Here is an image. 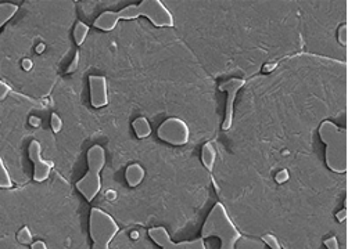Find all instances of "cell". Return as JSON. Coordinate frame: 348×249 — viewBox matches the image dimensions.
<instances>
[{
  "mask_svg": "<svg viewBox=\"0 0 348 249\" xmlns=\"http://www.w3.org/2000/svg\"><path fill=\"white\" fill-rule=\"evenodd\" d=\"M140 15L152 21L160 28H171L175 25L173 15L160 0H143L140 5L127 6L119 11H104L94 20V26L102 31H113L121 20H135Z\"/></svg>",
  "mask_w": 348,
  "mask_h": 249,
  "instance_id": "1",
  "label": "cell"
},
{
  "mask_svg": "<svg viewBox=\"0 0 348 249\" xmlns=\"http://www.w3.org/2000/svg\"><path fill=\"white\" fill-rule=\"evenodd\" d=\"M319 137L326 144L325 159L332 172L345 173L348 169L347 130L332 121H325L319 126Z\"/></svg>",
  "mask_w": 348,
  "mask_h": 249,
  "instance_id": "2",
  "label": "cell"
},
{
  "mask_svg": "<svg viewBox=\"0 0 348 249\" xmlns=\"http://www.w3.org/2000/svg\"><path fill=\"white\" fill-rule=\"evenodd\" d=\"M208 237H218L221 239V249H236L237 241L241 238L240 231L233 225L221 202L215 204L208 213L201 230V238Z\"/></svg>",
  "mask_w": 348,
  "mask_h": 249,
  "instance_id": "3",
  "label": "cell"
},
{
  "mask_svg": "<svg viewBox=\"0 0 348 249\" xmlns=\"http://www.w3.org/2000/svg\"><path fill=\"white\" fill-rule=\"evenodd\" d=\"M106 165V150L102 146H93L88 151V173L77 181V188L89 202L97 197L102 190L100 172Z\"/></svg>",
  "mask_w": 348,
  "mask_h": 249,
  "instance_id": "4",
  "label": "cell"
},
{
  "mask_svg": "<svg viewBox=\"0 0 348 249\" xmlns=\"http://www.w3.org/2000/svg\"><path fill=\"white\" fill-rule=\"evenodd\" d=\"M119 227L107 212L93 208L89 215V233L93 241L92 249H110V242L115 238Z\"/></svg>",
  "mask_w": 348,
  "mask_h": 249,
  "instance_id": "5",
  "label": "cell"
},
{
  "mask_svg": "<svg viewBox=\"0 0 348 249\" xmlns=\"http://www.w3.org/2000/svg\"><path fill=\"white\" fill-rule=\"evenodd\" d=\"M158 137L172 146H185L190 139V129L179 118H168L158 127Z\"/></svg>",
  "mask_w": 348,
  "mask_h": 249,
  "instance_id": "6",
  "label": "cell"
},
{
  "mask_svg": "<svg viewBox=\"0 0 348 249\" xmlns=\"http://www.w3.org/2000/svg\"><path fill=\"white\" fill-rule=\"evenodd\" d=\"M150 238L160 245L162 249H207L204 244V238H197L194 241H183V242H173L168 234L165 227H152L148 230Z\"/></svg>",
  "mask_w": 348,
  "mask_h": 249,
  "instance_id": "7",
  "label": "cell"
},
{
  "mask_svg": "<svg viewBox=\"0 0 348 249\" xmlns=\"http://www.w3.org/2000/svg\"><path fill=\"white\" fill-rule=\"evenodd\" d=\"M28 154H30V159L34 163V180L38 183L47 180L52 173V168L53 165L49 161H46L42 158V146L39 142L32 140L28 147Z\"/></svg>",
  "mask_w": 348,
  "mask_h": 249,
  "instance_id": "8",
  "label": "cell"
},
{
  "mask_svg": "<svg viewBox=\"0 0 348 249\" xmlns=\"http://www.w3.org/2000/svg\"><path fill=\"white\" fill-rule=\"evenodd\" d=\"M244 80L239 78H233L228 82H223L219 85V90L228 93V100H226V114L223 123H222V129L223 130H229L233 125V105H235L236 96L239 93L243 86H244Z\"/></svg>",
  "mask_w": 348,
  "mask_h": 249,
  "instance_id": "9",
  "label": "cell"
},
{
  "mask_svg": "<svg viewBox=\"0 0 348 249\" xmlns=\"http://www.w3.org/2000/svg\"><path fill=\"white\" fill-rule=\"evenodd\" d=\"M89 92H90V104L94 108H103L108 104V86L107 79L102 75L89 76Z\"/></svg>",
  "mask_w": 348,
  "mask_h": 249,
  "instance_id": "10",
  "label": "cell"
},
{
  "mask_svg": "<svg viewBox=\"0 0 348 249\" xmlns=\"http://www.w3.org/2000/svg\"><path fill=\"white\" fill-rule=\"evenodd\" d=\"M144 176H146V172L139 163L129 165L127 168V172H125V179H127L128 184L131 187L139 186L144 180Z\"/></svg>",
  "mask_w": 348,
  "mask_h": 249,
  "instance_id": "11",
  "label": "cell"
},
{
  "mask_svg": "<svg viewBox=\"0 0 348 249\" xmlns=\"http://www.w3.org/2000/svg\"><path fill=\"white\" fill-rule=\"evenodd\" d=\"M215 159H216V151L214 146L211 143H207L203 146V150H201V161L204 163L207 169L210 172H212L214 169V165H215Z\"/></svg>",
  "mask_w": 348,
  "mask_h": 249,
  "instance_id": "12",
  "label": "cell"
},
{
  "mask_svg": "<svg viewBox=\"0 0 348 249\" xmlns=\"http://www.w3.org/2000/svg\"><path fill=\"white\" fill-rule=\"evenodd\" d=\"M133 130H135V134L137 136V139H146L152 134V126H150V122L147 121V118L139 117L136 118L132 123Z\"/></svg>",
  "mask_w": 348,
  "mask_h": 249,
  "instance_id": "13",
  "label": "cell"
},
{
  "mask_svg": "<svg viewBox=\"0 0 348 249\" xmlns=\"http://www.w3.org/2000/svg\"><path fill=\"white\" fill-rule=\"evenodd\" d=\"M18 6L14 3H0V28L17 14Z\"/></svg>",
  "mask_w": 348,
  "mask_h": 249,
  "instance_id": "14",
  "label": "cell"
},
{
  "mask_svg": "<svg viewBox=\"0 0 348 249\" xmlns=\"http://www.w3.org/2000/svg\"><path fill=\"white\" fill-rule=\"evenodd\" d=\"M88 35H89V26L85 24V22H78V24L75 25L74 39H75V43L78 44V46L84 44V42L86 40V38H88Z\"/></svg>",
  "mask_w": 348,
  "mask_h": 249,
  "instance_id": "15",
  "label": "cell"
},
{
  "mask_svg": "<svg viewBox=\"0 0 348 249\" xmlns=\"http://www.w3.org/2000/svg\"><path fill=\"white\" fill-rule=\"evenodd\" d=\"M13 187V181L7 168L5 165V161L0 156V188H11Z\"/></svg>",
  "mask_w": 348,
  "mask_h": 249,
  "instance_id": "16",
  "label": "cell"
},
{
  "mask_svg": "<svg viewBox=\"0 0 348 249\" xmlns=\"http://www.w3.org/2000/svg\"><path fill=\"white\" fill-rule=\"evenodd\" d=\"M18 241L21 244H31L32 242V233L28 227H22L18 233Z\"/></svg>",
  "mask_w": 348,
  "mask_h": 249,
  "instance_id": "17",
  "label": "cell"
},
{
  "mask_svg": "<svg viewBox=\"0 0 348 249\" xmlns=\"http://www.w3.org/2000/svg\"><path fill=\"white\" fill-rule=\"evenodd\" d=\"M262 239H264V242H266V245H268L270 249H280L279 241H278V238H276L275 235L266 234L262 237Z\"/></svg>",
  "mask_w": 348,
  "mask_h": 249,
  "instance_id": "18",
  "label": "cell"
},
{
  "mask_svg": "<svg viewBox=\"0 0 348 249\" xmlns=\"http://www.w3.org/2000/svg\"><path fill=\"white\" fill-rule=\"evenodd\" d=\"M50 123H52L53 132L56 133H59L60 130H61V127H63V121L60 119V117L57 114H53V115H52V121H50Z\"/></svg>",
  "mask_w": 348,
  "mask_h": 249,
  "instance_id": "19",
  "label": "cell"
},
{
  "mask_svg": "<svg viewBox=\"0 0 348 249\" xmlns=\"http://www.w3.org/2000/svg\"><path fill=\"white\" fill-rule=\"evenodd\" d=\"M10 93H11L10 86H9L5 80H0V101H3Z\"/></svg>",
  "mask_w": 348,
  "mask_h": 249,
  "instance_id": "20",
  "label": "cell"
},
{
  "mask_svg": "<svg viewBox=\"0 0 348 249\" xmlns=\"http://www.w3.org/2000/svg\"><path fill=\"white\" fill-rule=\"evenodd\" d=\"M347 32H348L347 25H343V26L338 30V39H340V43L344 44V46H347Z\"/></svg>",
  "mask_w": 348,
  "mask_h": 249,
  "instance_id": "21",
  "label": "cell"
},
{
  "mask_svg": "<svg viewBox=\"0 0 348 249\" xmlns=\"http://www.w3.org/2000/svg\"><path fill=\"white\" fill-rule=\"evenodd\" d=\"M325 245L328 246V249H340V246H338V241L336 237H330V238L326 239V241H325Z\"/></svg>",
  "mask_w": 348,
  "mask_h": 249,
  "instance_id": "22",
  "label": "cell"
},
{
  "mask_svg": "<svg viewBox=\"0 0 348 249\" xmlns=\"http://www.w3.org/2000/svg\"><path fill=\"white\" fill-rule=\"evenodd\" d=\"M287 180H289V173H287V171H282L276 175V181L278 183H285Z\"/></svg>",
  "mask_w": 348,
  "mask_h": 249,
  "instance_id": "23",
  "label": "cell"
},
{
  "mask_svg": "<svg viewBox=\"0 0 348 249\" xmlns=\"http://www.w3.org/2000/svg\"><path fill=\"white\" fill-rule=\"evenodd\" d=\"M78 61H79V53H77L75 54V57H74V60H72V64L69 65V68H68V71L67 72L68 73H72L77 69V67H78Z\"/></svg>",
  "mask_w": 348,
  "mask_h": 249,
  "instance_id": "24",
  "label": "cell"
},
{
  "mask_svg": "<svg viewBox=\"0 0 348 249\" xmlns=\"http://www.w3.org/2000/svg\"><path fill=\"white\" fill-rule=\"evenodd\" d=\"M31 249H47V245L44 244L43 241H35Z\"/></svg>",
  "mask_w": 348,
  "mask_h": 249,
  "instance_id": "25",
  "label": "cell"
},
{
  "mask_svg": "<svg viewBox=\"0 0 348 249\" xmlns=\"http://www.w3.org/2000/svg\"><path fill=\"white\" fill-rule=\"evenodd\" d=\"M347 219V208H344L343 210H340L337 213V220L338 222H344Z\"/></svg>",
  "mask_w": 348,
  "mask_h": 249,
  "instance_id": "26",
  "label": "cell"
},
{
  "mask_svg": "<svg viewBox=\"0 0 348 249\" xmlns=\"http://www.w3.org/2000/svg\"><path fill=\"white\" fill-rule=\"evenodd\" d=\"M32 65H34V64H32L31 60H24V61H22V68H24L25 71H31V69H32Z\"/></svg>",
  "mask_w": 348,
  "mask_h": 249,
  "instance_id": "27",
  "label": "cell"
},
{
  "mask_svg": "<svg viewBox=\"0 0 348 249\" xmlns=\"http://www.w3.org/2000/svg\"><path fill=\"white\" fill-rule=\"evenodd\" d=\"M30 122H31V125H32V126H39L40 119L39 118H36V117H31Z\"/></svg>",
  "mask_w": 348,
  "mask_h": 249,
  "instance_id": "28",
  "label": "cell"
},
{
  "mask_svg": "<svg viewBox=\"0 0 348 249\" xmlns=\"http://www.w3.org/2000/svg\"><path fill=\"white\" fill-rule=\"evenodd\" d=\"M43 50H44V44H39V46H38V49H36V51H38V53H42Z\"/></svg>",
  "mask_w": 348,
  "mask_h": 249,
  "instance_id": "29",
  "label": "cell"
},
{
  "mask_svg": "<svg viewBox=\"0 0 348 249\" xmlns=\"http://www.w3.org/2000/svg\"><path fill=\"white\" fill-rule=\"evenodd\" d=\"M137 233H132V238H136Z\"/></svg>",
  "mask_w": 348,
  "mask_h": 249,
  "instance_id": "30",
  "label": "cell"
},
{
  "mask_svg": "<svg viewBox=\"0 0 348 249\" xmlns=\"http://www.w3.org/2000/svg\"><path fill=\"white\" fill-rule=\"evenodd\" d=\"M0 123H2V121H0Z\"/></svg>",
  "mask_w": 348,
  "mask_h": 249,
  "instance_id": "31",
  "label": "cell"
}]
</instances>
